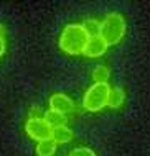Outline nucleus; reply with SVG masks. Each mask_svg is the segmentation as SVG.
I'll use <instances>...</instances> for the list:
<instances>
[{
	"label": "nucleus",
	"mask_w": 150,
	"mask_h": 156,
	"mask_svg": "<svg viewBox=\"0 0 150 156\" xmlns=\"http://www.w3.org/2000/svg\"><path fill=\"white\" fill-rule=\"evenodd\" d=\"M88 40L89 36L86 35L81 23H69L63 28L61 35H59V48L66 54H71V56L83 54V49L88 43Z\"/></svg>",
	"instance_id": "1"
},
{
	"label": "nucleus",
	"mask_w": 150,
	"mask_h": 156,
	"mask_svg": "<svg viewBox=\"0 0 150 156\" xmlns=\"http://www.w3.org/2000/svg\"><path fill=\"white\" fill-rule=\"evenodd\" d=\"M126 18L121 13H107L106 18L101 22V33L99 36L106 41L107 46H114L117 43H121V40L126 36Z\"/></svg>",
	"instance_id": "2"
},
{
	"label": "nucleus",
	"mask_w": 150,
	"mask_h": 156,
	"mask_svg": "<svg viewBox=\"0 0 150 156\" xmlns=\"http://www.w3.org/2000/svg\"><path fill=\"white\" fill-rule=\"evenodd\" d=\"M109 84H96L94 82L84 94L83 107L89 112H99L107 105V95H109Z\"/></svg>",
	"instance_id": "3"
},
{
	"label": "nucleus",
	"mask_w": 150,
	"mask_h": 156,
	"mask_svg": "<svg viewBox=\"0 0 150 156\" xmlns=\"http://www.w3.org/2000/svg\"><path fill=\"white\" fill-rule=\"evenodd\" d=\"M25 130H27L28 136L35 141L51 140V136H53V130L43 120V117H40V119H28L27 123H25Z\"/></svg>",
	"instance_id": "4"
},
{
	"label": "nucleus",
	"mask_w": 150,
	"mask_h": 156,
	"mask_svg": "<svg viewBox=\"0 0 150 156\" xmlns=\"http://www.w3.org/2000/svg\"><path fill=\"white\" fill-rule=\"evenodd\" d=\"M73 108H74V102L66 94L58 92V94H53L50 97V110H54V112L66 115V113L73 112Z\"/></svg>",
	"instance_id": "5"
},
{
	"label": "nucleus",
	"mask_w": 150,
	"mask_h": 156,
	"mask_svg": "<svg viewBox=\"0 0 150 156\" xmlns=\"http://www.w3.org/2000/svg\"><path fill=\"white\" fill-rule=\"evenodd\" d=\"M107 48H109V46L106 44V41L102 40L101 36H91L84 46L83 54L88 58H99L107 51Z\"/></svg>",
	"instance_id": "6"
},
{
	"label": "nucleus",
	"mask_w": 150,
	"mask_h": 156,
	"mask_svg": "<svg viewBox=\"0 0 150 156\" xmlns=\"http://www.w3.org/2000/svg\"><path fill=\"white\" fill-rule=\"evenodd\" d=\"M43 120L48 123V126L51 130L54 128H59V126H64L68 122V117L64 113H59V112H54V110H48L46 113H43Z\"/></svg>",
	"instance_id": "7"
},
{
	"label": "nucleus",
	"mask_w": 150,
	"mask_h": 156,
	"mask_svg": "<svg viewBox=\"0 0 150 156\" xmlns=\"http://www.w3.org/2000/svg\"><path fill=\"white\" fill-rule=\"evenodd\" d=\"M126 100V92L121 87H112L109 89V95H107V107L111 108H119Z\"/></svg>",
	"instance_id": "8"
},
{
	"label": "nucleus",
	"mask_w": 150,
	"mask_h": 156,
	"mask_svg": "<svg viewBox=\"0 0 150 156\" xmlns=\"http://www.w3.org/2000/svg\"><path fill=\"white\" fill-rule=\"evenodd\" d=\"M73 136H74L73 130L68 128V126L64 125V126H59V128H54L53 130V136H51V140L56 143V145H58V143L64 145V143H69L73 140Z\"/></svg>",
	"instance_id": "9"
},
{
	"label": "nucleus",
	"mask_w": 150,
	"mask_h": 156,
	"mask_svg": "<svg viewBox=\"0 0 150 156\" xmlns=\"http://www.w3.org/2000/svg\"><path fill=\"white\" fill-rule=\"evenodd\" d=\"M56 146L58 145L53 140H43V141H38L35 151L38 156H53L56 153Z\"/></svg>",
	"instance_id": "10"
},
{
	"label": "nucleus",
	"mask_w": 150,
	"mask_h": 156,
	"mask_svg": "<svg viewBox=\"0 0 150 156\" xmlns=\"http://www.w3.org/2000/svg\"><path fill=\"white\" fill-rule=\"evenodd\" d=\"M81 27L84 28L86 35H88L89 38H91V36H99V33H101V22H99V20H96V18L84 20V22L81 23Z\"/></svg>",
	"instance_id": "11"
},
{
	"label": "nucleus",
	"mask_w": 150,
	"mask_h": 156,
	"mask_svg": "<svg viewBox=\"0 0 150 156\" xmlns=\"http://www.w3.org/2000/svg\"><path fill=\"white\" fill-rule=\"evenodd\" d=\"M111 76V71L107 66H96L92 71V79L96 84H107V79H109Z\"/></svg>",
	"instance_id": "12"
},
{
	"label": "nucleus",
	"mask_w": 150,
	"mask_h": 156,
	"mask_svg": "<svg viewBox=\"0 0 150 156\" xmlns=\"http://www.w3.org/2000/svg\"><path fill=\"white\" fill-rule=\"evenodd\" d=\"M68 156H97L91 148H86V146H78V148L71 150V153Z\"/></svg>",
	"instance_id": "13"
},
{
	"label": "nucleus",
	"mask_w": 150,
	"mask_h": 156,
	"mask_svg": "<svg viewBox=\"0 0 150 156\" xmlns=\"http://www.w3.org/2000/svg\"><path fill=\"white\" fill-rule=\"evenodd\" d=\"M40 115H43V113H41V108L38 105L30 108V119H40Z\"/></svg>",
	"instance_id": "14"
},
{
	"label": "nucleus",
	"mask_w": 150,
	"mask_h": 156,
	"mask_svg": "<svg viewBox=\"0 0 150 156\" xmlns=\"http://www.w3.org/2000/svg\"><path fill=\"white\" fill-rule=\"evenodd\" d=\"M5 49H7V43H5V40H2V38H0V56H3Z\"/></svg>",
	"instance_id": "15"
},
{
	"label": "nucleus",
	"mask_w": 150,
	"mask_h": 156,
	"mask_svg": "<svg viewBox=\"0 0 150 156\" xmlns=\"http://www.w3.org/2000/svg\"><path fill=\"white\" fill-rule=\"evenodd\" d=\"M5 35H7V27L3 23H0V38L5 40Z\"/></svg>",
	"instance_id": "16"
}]
</instances>
